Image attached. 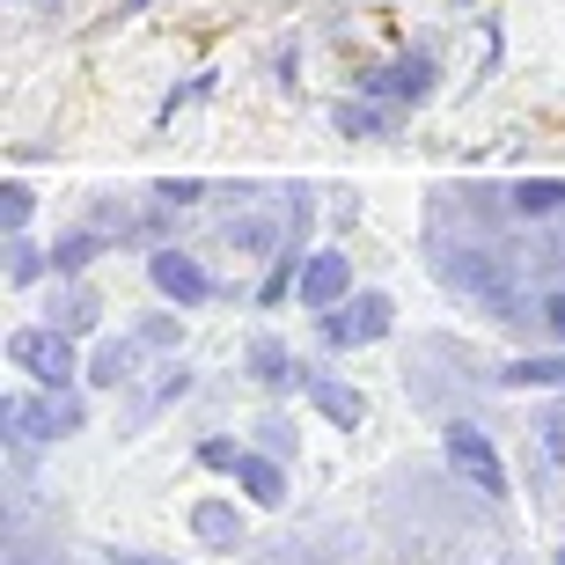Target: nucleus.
<instances>
[{
    "mask_svg": "<svg viewBox=\"0 0 565 565\" xmlns=\"http://www.w3.org/2000/svg\"><path fill=\"white\" fill-rule=\"evenodd\" d=\"M440 440H448V462H456L462 478L478 484L484 500H507V470H500V456H492V440H484L478 426H470V419H456Z\"/></svg>",
    "mask_w": 565,
    "mask_h": 565,
    "instance_id": "1",
    "label": "nucleus"
},
{
    "mask_svg": "<svg viewBox=\"0 0 565 565\" xmlns=\"http://www.w3.org/2000/svg\"><path fill=\"white\" fill-rule=\"evenodd\" d=\"M8 360H15L22 375H38V382H74V345H66L60 331H15L8 338Z\"/></svg>",
    "mask_w": 565,
    "mask_h": 565,
    "instance_id": "2",
    "label": "nucleus"
},
{
    "mask_svg": "<svg viewBox=\"0 0 565 565\" xmlns=\"http://www.w3.org/2000/svg\"><path fill=\"white\" fill-rule=\"evenodd\" d=\"M382 331H390V301H382V294H360L353 309H338L331 323H323L331 345H375Z\"/></svg>",
    "mask_w": 565,
    "mask_h": 565,
    "instance_id": "3",
    "label": "nucleus"
},
{
    "mask_svg": "<svg viewBox=\"0 0 565 565\" xmlns=\"http://www.w3.org/2000/svg\"><path fill=\"white\" fill-rule=\"evenodd\" d=\"M345 287H353V265L338 250H316L309 265H301V301H309V309H338Z\"/></svg>",
    "mask_w": 565,
    "mask_h": 565,
    "instance_id": "4",
    "label": "nucleus"
},
{
    "mask_svg": "<svg viewBox=\"0 0 565 565\" xmlns=\"http://www.w3.org/2000/svg\"><path fill=\"white\" fill-rule=\"evenodd\" d=\"M147 273H154V287H162L169 301H184V309H191V301H206V273H199L184 250H154V257H147Z\"/></svg>",
    "mask_w": 565,
    "mask_h": 565,
    "instance_id": "5",
    "label": "nucleus"
},
{
    "mask_svg": "<svg viewBox=\"0 0 565 565\" xmlns=\"http://www.w3.org/2000/svg\"><path fill=\"white\" fill-rule=\"evenodd\" d=\"M301 390H309V397H316V412H323V419H338V426H360V419H367V397H360V390H345V382L301 375Z\"/></svg>",
    "mask_w": 565,
    "mask_h": 565,
    "instance_id": "6",
    "label": "nucleus"
},
{
    "mask_svg": "<svg viewBox=\"0 0 565 565\" xmlns=\"http://www.w3.org/2000/svg\"><path fill=\"white\" fill-rule=\"evenodd\" d=\"M0 419L15 426V434H30V440H52L66 426V412H52V404H30V397H8L0 404Z\"/></svg>",
    "mask_w": 565,
    "mask_h": 565,
    "instance_id": "7",
    "label": "nucleus"
},
{
    "mask_svg": "<svg viewBox=\"0 0 565 565\" xmlns=\"http://www.w3.org/2000/svg\"><path fill=\"white\" fill-rule=\"evenodd\" d=\"M235 478H243V492H250L257 507L287 500V478H279V462H265V456H243V462H235Z\"/></svg>",
    "mask_w": 565,
    "mask_h": 565,
    "instance_id": "8",
    "label": "nucleus"
},
{
    "mask_svg": "<svg viewBox=\"0 0 565 565\" xmlns=\"http://www.w3.org/2000/svg\"><path fill=\"white\" fill-rule=\"evenodd\" d=\"M558 206H565L558 177H529V184L514 191V213H529V221H544V213H558Z\"/></svg>",
    "mask_w": 565,
    "mask_h": 565,
    "instance_id": "9",
    "label": "nucleus"
},
{
    "mask_svg": "<svg viewBox=\"0 0 565 565\" xmlns=\"http://www.w3.org/2000/svg\"><path fill=\"white\" fill-rule=\"evenodd\" d=\"M507 382H514V390H565V353L558 360H514Z\"/></svg>",
    "mask_w": 565,
    "mask_h": 565,
    "instance_id": "10",
    "label": "nucleus"
},
{
    "mask_svg": "<svg viewBox=\"0 0 565 565\" xmlns=\"http://www.w3.org/2000/svg\"><path fill=\"white\" fill-rule=\"evenodd\" d=\"M426 82H434V66H426V60H404L397 74H382L375 88H390V96H412V104H419V96H426Z\"/></svg>",
    "mask_w": 565,
    "mask_h": 565,
    "instance_id": "11",
    "label": "nucleus"
},
{
    "mask_svg": "<svg viewBox=\"0 0 565 565\" xmlns=\"http://www.w3.org/2000/svg\"><path fill=\"white\" fill-rule=\"evenodd\" d=\"M228 243H235V250H250V257H265V250L279 243V228H273V221H235Z\"/></svg>",
    "mask_w": 565,
    "mask_h": 565,
    "instance_id": "12",
    "label": "nucleus"
},
{
    "mask_svg": "<svg viewBox=\"0 0 565 565\" xmlns=\"http://www.w3.org/2000/svg\"><path fill=\"white\" fill-rule=\"evenodd\" d=\"M191 529H199L206 544H235V514H228V507H199V514H191Z\"/></svg>",
    "mask_w": 565,
    "mask_h": 565,
    "instance_id": "13",
    "label": "nucleus"
},
{
    "mask_svg": "<svg viewBox=\"0 0 565 565\" xmlns=\"http://www.w3.org/2000/svg\"><path fill=\"white\" fill-rule=\"evenodd\" d=\"M22 221H30V191H22V184H0V228L15 235Z\"/></svg>",
    "mask_w": 565,
    "mask_h": 565,
    "instance_id": "14",
    "label": "nucleus"
},
{
    "mask_svg": "<svg viewBox=\"0 0 565 565\" xmlns=\"http://www.w3.org/2000/svg\"><path fill=\"white\" fill-rule=\"evenodd\" d=\"M88 257H96V235H66L60 250H52V265H60V273H82Z\"/></svg>",
    "mask_w": 565,
    "mask_h": 565,
    "instance_id": "15",
    "label": "nucleus"
},
{
    "mask_svg": "<svg viewBox=\"0 0 565 565\" xmlns=\"http://www.w3.org/2000/svg\"><path fill=\"white\" fill-rule=\"evenodd\" d=\"M338 132H353V140H367V132H382V110H367V104H345V110H338Z\"/></svg>",
    "mask_w": 565,
    "mask_h": 565,
    "instance_id": "16",
    "label": "nucleus"
},
{
    "mask_svg": "<svg viewBox=\"0 0 565 565\" xmlns=\"http://www.w3.org/2000/svg\"><path fill=\"white\" fill-rule=\"evenodd\" d=\"M126 375H132V353H126V345H110V353H96V382H104V390H118Z\"/></svg>",
    "mask_w": 565,
    "mask_h": 565,
    "instance_id": "17",
    "label": "nucleus"
},
{
    "mask_svg": "<svg viewBox=\"0 0 565 565\" xmlns=\"http://www.w3.org/2000/svg\"><path fill=\"white\" fill-rule=\"evenodd\" d=\"M257 375H265V382H294L287 375V353H279V345H257Z\"/></svg>",
    "mask_w": 565,
    "mask_h": 565,
    "instance_id": "18",
    "label": "nucleus"
},
{
    "mask_svg": "<svg viewBox=\"0 0 565 565\" xmlns=\"http://www.w3.org/2000/svg\"><path fill=\"white\" fill-rule=\"evenodd\" d=\"M8 257H15V265H8V273H15V279H38V273H44V257L30 250V243H15V250H8Z\"/></svg>",
    "mask_w": 565,
    "mask_h": 565,
    "instance_id": "19",
    "label": "nucleus"
},
{
    "mask_svg": "<svg viewBox=\"0 0 565 565\" xmlns=\"http://www.w3.org/2000/svg\"><path fill=\"white\" fill-rule=\"evenodd\" d=\"M199 462H213V470H235V462H243V456H235L228 440H206V448H199Z\"/></svg>",
    "mask_w": 565,
    "mask_h": 565,
    "instance_id": "20",
    "label": "nucleus"
},
{
    "mask_svg": "<svg viewBox=\"0 0 565 565\" xmlns=\"http://www.w3.org/2000/svg\"><path fill=\"white\" fill-rule=\"evenodd\" d=\"M544 323H551V331L565 338V294H551V301H544Z\"/></svg>",
    "mask_w": 565,
    "mask_h": 565,
    "instance_id": "21",
    "label": "nucleus"
},
{
    "mask_svg": "<svg viewBox=\"0 0 565 565\" xmlns=\"http://www.w3.org/2000/svg\"><path fill=\"white\" fill-rule=\"evenodd\" d=\"M118 565H154V558H118Z\"/></svg>",
    "mask_w": 565,
    "mask_h": 565,
    "instance_id": "22",
    "label": "nucleus"
},
{
    "mask_svg": "<svg viewBox=\"0 0 565 565\" xmlns=\"http://www.w3.org/2000/svg\"><path fill=\"white\" fill-rule=\"evenodd\" d=\"M132 8H147V0H132Z\"/></svg>",
    "mask_w": 565,
    "mask_h": 565,
    "instance_id": "23",
    "label": "nucleus"
},
{
    "mask_svg": "<svg viewBox=\"0 0 565 565\" xmlns=\"http://www.w3.org/2000/svg\"><path fill=\"white\" fill-rule=\"evenodd\" d=\"M558 565H565V551H558Z\"/></svg>",
    "mask_w": 565,
    "mask_h": 565,
    "instance_id": "24",
    "label": "nucleus"
}]
</instances>
